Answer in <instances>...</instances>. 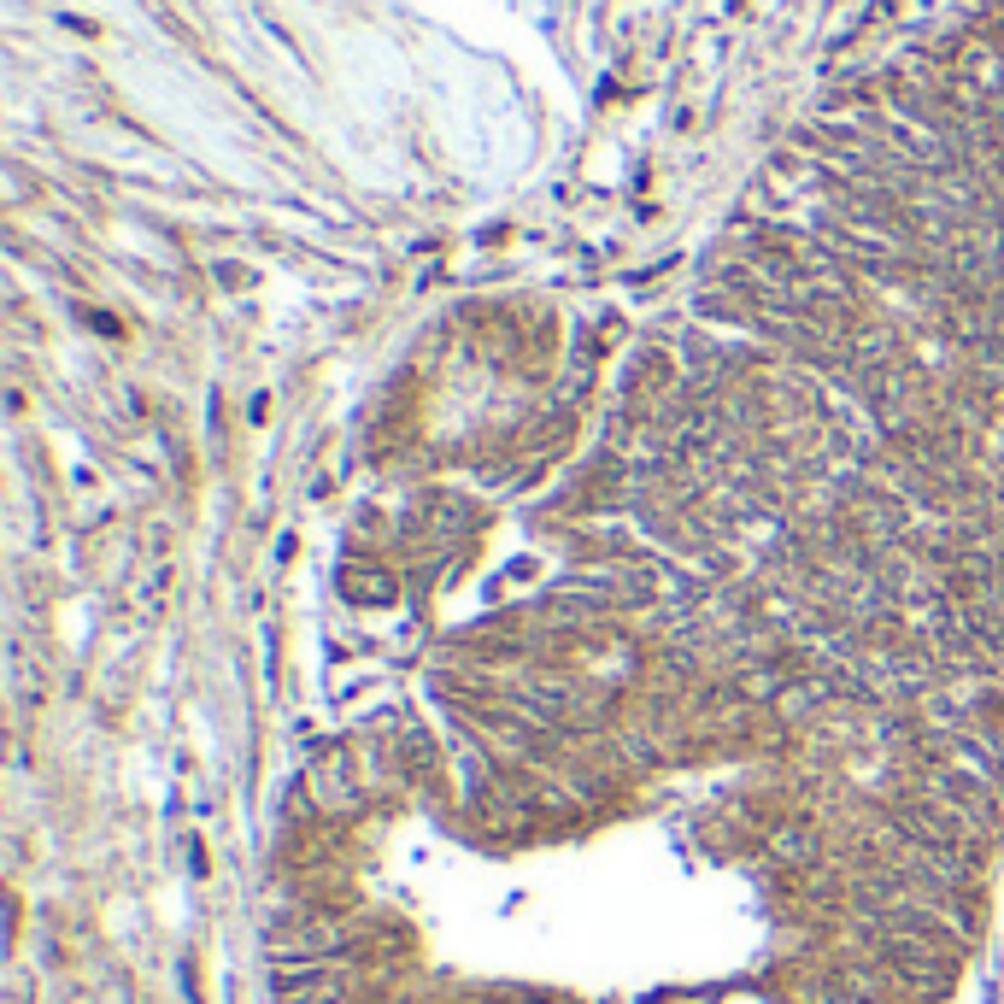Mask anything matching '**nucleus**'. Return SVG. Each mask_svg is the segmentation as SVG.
<instances>
[{
    "mask_svg": "<svg viewBox=\"0 0 1004 1004\" xmlns=\"http://www.w3.org/2000/svg\"><path fill=\"white\" fill-rule=\"evenodd\" d=\"M341 588H347V593H364V600H394V576L376 570V564H371V576H359V564H347V570H341Z\"/></svg>",
    "mask_w": 1004,
    "mask_h": 1004,
    "instance_id": "1",
    "label": "nucleus"
}]
</instances>
